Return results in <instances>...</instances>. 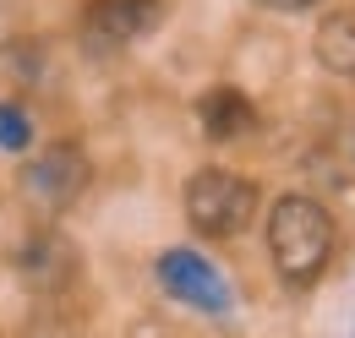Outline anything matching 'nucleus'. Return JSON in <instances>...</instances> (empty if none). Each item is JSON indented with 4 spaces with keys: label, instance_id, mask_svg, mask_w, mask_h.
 Wrapping results in <instances>:
<instances>
[{
    "label": "nucleus",
    "instance_id": "4",
    "mask_svg": "<svg viewBox=\"0 0 355 338\" xmlns=\"http://www.w3.org/2000/svg\"><path fill=\"white\" fill-rule=\"evenodd\" d=\"M88 180H93V164L77 142H49L44 153H33V164L22 169V191L49 213L71 208L88 191Z\"/></svg>",
    "mask_w": 355,
    "mask_h": 338
},
{
    "label": "nucleus",
    "instance_id": "2",
    "mask_svg": "<svg viewBox=\"0 0 355 338\" xmlns=\"http://www.w3.org/2000/svg\"><path fill=\"white\" fill-rule=\"evenodd\" d=\"M180 208H186V224L202 235V240H235L246 235V224L257 218V186L235 169H197L180 191Z\"/></svg>",
    "mask_w": 355,
    "mask_h": 338
},
{
    "label": "nucleus",
    "instance_id": "7",
    "mask_svg": "<svg viewBox=\"0 0 355 338\" xmlns=\"http://www.w3.org/2000/svg\"><path fill=\"white\" fill-rule=\"evenodd\" d=\"M252 126H257V109H252L246 93L208 87V93L197 98V131H202L208 142H235V136H246Z\"/></svg>",
    "mask_w": 355,
    "mask_h": 338
},
{
    "label": "nucleus",
    "instance_id": "6",
    "mask_svg": "<svg viewBox=\"0 0 355 338\" xmlns=\"http://www.w3.org/2000/svg\"><path fill=\"white\" fill-rule=\"evenodd\" d=\"M17 273L28 278V290H39V295H60L71 278H77V246L60 235V229H33V235H22V246H17Z\"/></svg>",
    "mask_w": 355,
    "mask_h": 338
},
{
    "label": "nucleus",
    "instance_id": "8",
    "mask_svg": "<svg viewBox=\"0 0 355 338\" xmlns=\"http://www.w3.org/2000/svg\"><path fill=\"white\" fill-rule=\"evenodd\" d=\"M311 55H317V66H322L328 77L355 82V6H339V11H328V17L317 22Z\"/></svg>",
    "mask_w": 355,
    "mask_h": 338
},
{
    "label": "nucleus",
    "instance_id": "12",
    "mask_svg": "<svg viewBox=\"0 0 355 338\" xmlns=\"http://www.w3.org/2000/svg\"><path fill=\"white\" fill-rule=\"evenodd\" d=\"M6 28H11V0H0V39H6Z\"/></svg>",
    "mask_w": 355,
    "mask_h": 338
},
{
    "label": "nucleus",
    "instance_id": "1",
    "mask_svg": "<svg viewBox=\"0 0 355 338\" xmlns=\"http://www.w3.org/2000/svg\"><path fill=\"white\" fill-rule=\"evenodd\" d=\"M268 256L284 284H317L334 262V213L306 191L279 197L268 213Z\"/></svg>",
    "mask_w": 355,
    "mask_h": 338
},
{
    "label": "nucleus",
    "instance_id": "10",
    "mask_svg": "<svg viewBox=\"0 0 355 338\" xmlns=\"http://www.w3.org/2000/svg\"><path fill=\"white\" fill-rule=\"evenodd\" d=\"M22 338H77V333H71L60 317H39V322H33V328H28Z\"/></svg>",
    "mask_w": 355,
    "mask_h": 338
},
{
    "label": "nucleus",
    "instance_id": "11",
    "mask_svg": "<svg viewBox=\"0 0 355 338\" xmlns=\"http://www.w3.org/2000/svg\"><path fill=\"white\" fill-rule=\"evenodd\" d=\"M252 6H263V11H311L317 0H252Z\"/></svg>",
    "mask_w": 355,
    "mask_h": 338
},
{
    "label": "nucleus",
    "instance_id": "3",
    "mask_svg": "<svg viewBox=\"0 0 355 338\" xmlns=\"http://www.w3.org/2000/svg\"><path fill=\"white\" fill-rule=\"evenodd\" d=\"M159 22H164V0H88L77 39L93 55H121V49L142 44Z\"/></svg>",
    "mask_w": 355,
    "mask_h": 338
},
{
    "label": "nucleus",
    "instance_id": "5",
    "mask_svg": "<svg viewBox=\"0 0 355 338\" xmlns=\"http://www.w3.org/2000/svg\"><path fill=\"white\" fill-rule=\"evenodd\" d=\"M159 284H164L180 305H191V311H208V317H224V311H230L224 273L197 251H164L159 256Z\"/></svg>",
    "mask_w": 355,
    "mask_h": 338
},
{
    "label": "nucleus",
    "instance_id": "9",
    "mask_svg": "<svg viewBox=\"0 0 355 338\" xmlns=\"http://www.w3.org/2000/svg\"><path fill=\"white\" fill-rule=\"evenodd\" d=\"M28 136H33L28 109L22 104H0V148H28Z\"/></svg>",
    "mask_w": 355,
    "mask_h": 338
}]
</instances>
